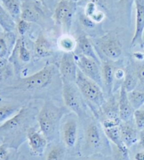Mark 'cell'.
Instances as JSON below:
<instances>
[{
	"label": "cell",
	"mask_w": 144,
	"mask_h": 160,
	"mask_svg": "<svg viewBox=\"0 0 144 160\" xmlns=\"http://www.w3.org/2000/svg\"><path fill=\"white\" fill-rule=\"evenodd\" d=\"M65 114V109L51 101H46L38 114L40 131L48 141L55 138L60 122Z\"/></svg>",
	"instance_id": "1"
},
{
	"label": "cell",
	"mask_w": 144,
	"mask_h": 160,
	"mask_svg": "<svg viewBox=\"0 0 144 160\" xmlns=\"http://www.w3.org/2000/svg\"><path fill=\"white\" fill-rule=\"evenodd\" d=\"M75 84L84 98L89 103L100 109L105 102L103 88L78 69Z\"/></svg>",
	"instance_id": "2"
},
{
	"label": "cell",
	"mask_w": 144,
	"mask_h": 160,
	"mask_svg": "<svg viewBox=\"0 0 144 160\" xmlns=\"http://www.w3.org/2000/svg\"><path fill=\"white\" fill-rule=\"evenodd\" d=\"M62 95L63 102L69 110L81 117L84 114V97L80 93L75 82H70L61 79Z\"/></svg>",
	"instance_id": "3"
},
{
	"label": "cell",
	"mask_w": 144,
	"mask_h": 160,
	"mask_svg": "<svg viewBox=\"0 0 144 160\" xmlns=\"http://www.w3.org/2000/svg\"><path fill=\"white\" fill-rule=\"evenodd\" d=\"M55 67L51 64L46 65L38 72L26 78H23L19 84V87L25 89H39L50 84L53 79Z\"/></svg>",
	"instance_id": "4"
},
{
	"label": "cell",
	"mask_w": 144,
	"mask_h": 160,
	"mask_svg": "<svg viewBox=\"0 0 144 160\" xmlns=\"http://www.w3.org/2000/svg\"><path fill=\"white\" fill-rule=\"evenodd\" d=\"M75 58L78 69L87 78H90L103 88L102 68L100 63L81 54L75 53Z\"/></svg>",
	"instance_id": "5"
},
{
	"label": "cell",
	"mask_w": 144,
	"mask_h": 160,
	"mask_svg": "<svg viewBox=\"0 0 144 160\" xmlns=\"http://www.w3.org/2000/svg\"><path fill=\"white\" fill-rule=\"evenodd\" d=\"M77 2L70 0H60L55 7L53 18L56 23L70 29L72 19L76 9Z\"/></svg>",
	"instance_id": "6"
},
{
	"label": "cell",
	"mask_w": 144,
	"mask_h": 160,
	"mask_svg": "<svg viewBox=\"0 0 144 160\" xmlns=\"http://www.w3.org/2000/svg\"><path fill=\"white\" fill-rule=\"evenodd\" d=\"M99 44L103 55L112 61H116L122 56V45L113 35L108 34L100 38Z\"/></svg>",
	"instance_id": "7"
},
{
	"label": "cell",
	"mask_w": 144,
	"mask_h": 160,
	"mask_svg": "<svg viewBox=\"0 0 144 160\" xmlns=\"http://www.w3.org/2000/svg\"><path fill=\"white\" fill-rule=\"evenodd\" d=\"M63 141L66 147L73 148L77 141L78 126L77 119L73 115L66 116L60 127Z\"/></svg>",
	"instance_id": "8"
},
{
	"label": "cell",
	"mask_w": 144,
	"mask_h": 160,
	"mask_svg": "<svg viewBox=\"0 0 144 160\" xmlns=\"http://www.w3.org/2000/svg\"><path fill=\"white\" fill-rule=\"evenodd\" d=\"M59 71L61 79L75 82L78 68L75 58L74 52L63 53L60 61Z\"/></svg>",
	"instance_id": "9"
},
{
	"label": "cell",
	"mask_w": 144,
	"mask_h": 160,
	"mask_svg": "<svg viewBox=\"0 0 144 160\" xmlns=\"http://www.w3.org/2000/svg\"><path fill=\"white\" fill-rule=\"evenodd\" d=\"M134 5L136 8V25L131 47H134L139 45L143 47L144 46V0H136Z\"/></svg>",
	"instance_id": "10"
},
{
	"label": "cell",
	"mask_w": 144,
	"mask_h": 160,
	"mask_svg": "<svg viewBox=\"0 0 144 160\" xmlns=\"http://www.w3.org/2000/svg\"><path fill=\"white\" fill-rule=\"evenodd\" d=\"M44 17V13L38 5V2L24 0L21 4V18L28 22L39 23Z\"/></svg>",
	"instance_id": "11"
},
{
	"label": "cell",
	"mask_w": 144,
	"mask_h": 160,
	"mask_svg": "<svg viewBox=\"0 0 144 160\" xmlns=\"http://www.w3.org/2000/svg\"><path fill=\"white\" fill-rule=\"evenodd\" d=\"M27 138L30 152L33 155H42L47 146L48 140L41 131H36L34 128H28Z\"/></svg>",
	"instance_id": "12"
},
{
	"label": "cell",
	"mask_w": 144,
	"mask_h": 160,
	"mask_svg": "<svg viewBox=\"0 0 144 160\" xmlns=\"http://www.w3.org/2000/svg\"><path fill=\"white\" fill-rule=\"evenodd\" d=\"M118 105H119L120 118L124 122H130L134 118V109L132 107L128 98L127 91L122 86L120 90L118 97Z\"/></svg>",
	"instance_id": "13"
},
{
	"label": "cell",
	"mask_w": 144,
	"mask_h": 160,
	"mask_svg": "<svg viewBox=\"0 0 144 160\" xmlns=\"http://www.w3.org/2000/svg\"><path fill=\"white\" fill-rule=\"evenodd\" d=\"M27 115L28 110L25 108H21L15 115L0 125V134H7L18 130L24 124Z\"/></svg>",
	"instance_id": "14"
},
{
	"label": "cell",
	"mask_w": 144,
	"mask_h": 160,
	"mask_svg": "<svg viewBox=\"0 0 144 160\" xmlns=\"http://www.w3.org/2000/svg\"><path fill=\"white\" fill-rule=\"evenodd\" d=\"M85 143L88 149L96 150L101 147L102 138L99 128L94 122L89 124L85 131Z\"/></svg>",
	"instance_id": "15"
},
{
	"label": "cell",
	"mask_w": 144,
	"mask_h": 160,
	"mask_svg": "<svg viewBox=\"0 0 144 160\" xmlns=\"http://www.w3.org/2000/svg\"><path fill=\"white\" fill-rule=\"evenodd\" d=\"M75 50L77 51L74 53L81 54V55L89 57L100 63L99 58L95 51L93 44H91L90 39L86 35H82L79 37L78 39L77 40V47Z\"/></svg>",
	"instance_id": "16"
},
{
	"label": "cell",
	"mask_w": 144,
	"mask_h": 160,
	"mask_svg": "<svg viewBox=\"0 0 144 160\" xmlns=\"http://www.w3.org/2000/svg\"><path fill=\"white\" fill-rule=\"evenodd\" d=\"M53 53L52 47L51 43L47 38L40 32L34 42V55L37 58H44L51 56Z\"/></svg>",
	"instance_id": "17"
},
{
	"label": "cell",
	"mask_w": 144,
	"mask_h": 160,
	"mask_svg": "<svg viewBox=\"0 0 144 160\" xmlns=\"http://www.w3.org/2000/svg\"><path fill=\"white\" fill-rule=\"evenodd\" d=\"M121 136L124 143L129 148L133 146L139 139L137 128L131 125L129 122H122L120 124Z\"/></svg>",
	"instance_id": "18"
},
{
	"label": "cell",
	"mask_w": 144,
	"mask_h": 160,
	"mask_svg": "<svg viewBox=\"0 0 144 160\" xmlns=\"http://www.w3.org/2000/svg\"><path fill=\"white\" fill-rule=\"evenodd\" d=\"M100 110L102 111L104 119L115 122H122L120 118L118 101H115L114 98H111L109 101H105L103 106L100 108Z\"/></svg>",
	"instance_id": "19"
},
{
	"label": "cell",
	"mask_w": 144,
	"mask_h": 160,
	"mask_svg": "<svg viewBox=\"0 0 144 160\" xmlns=\"http://www.w3.org/2000/svg\"><path fill=\"white\" fill-rule=\"evenodd\" d=\"M101 68L103 88H105L108 95H111L115 80V68L113 65L109 62H105L101 66Z\"/></svg>",
	"instance_id": "20"
},
{
	"label": "cell",
	"mask_w": 144,
	"mask_h": 160,
	"mask_svg": "<svg viewBox=\"0 0 144 160\" xmlns=\"http://www.w3.org/2000/svg\"><path fill=\"white\" fill-rule=\"evenodd\" d=\"M85 15L90 18L94 23H99L105 18V14L99 9L97 3L89 2L85 5Z\"/></svg>",
	"instance_id": "21"
},
{
	"label": "cell",
	"mask_w": 144,
	"mask_h": 160,
	"mask_svg": "<svg viewBox=\"0 0 144 160\" xmlns=\"http://www.w3.org/2000/svg\"><path fill=\"white\" fill-rule=\"evenodd\" d=\"M0 27L6 32H12L16 30V22L10 13L0 3Z\"/></svg>",
	"instance_id": "22"
},
{
	"label": "cell",
	"mask_w": 144,
	"mask_h": 160,
	"mask_svg": "<svg viewBox=\"0 0 144 160\" xmlns=\"http://www.w3.org/2000/svg\"><path fill=\"white\" fill-rule=\"evenodd\" d=\"M58 47L64 53L74 52L77 47V40L69 35H63L58 39Z\"/></svg>",
	"instance_id": "23"
},
{
	"label": "cell",
	"mask_w": 144,
	"mask_h": 160,
	"mask_svg": "<svg viewBox=\"0 0 144 160\" xmlns=\"http://www.w3.org/2000/svg\"><path fill=\"white\" fill-rule=\"evenodd\" d=\"M15 55L18 56L20 61L23 62H28L30 61V52L27 48L24 40L23 39H18L16 42L12 56Z\"/></svg>",
	"instance_id": "24"
},
{
	"label": "cell",
	"mask_w": 144,
	"mask_h": 160,
	"mask_svg": "<svg viewBox=\"0 0 144 160\" xmlns=\"http://www.w3.org/2000/svg\"><path fill=\"white\" fill-rule=\"evenodd\" d=\"M1 4L10 15L15 19H20L21 13V4L18 0H0Z\"/></svg>",
	"instance_id": "25"
},
{
	"label": "cell",
	"mask_w": 144,
	"mask_h": 160,
	"mask_svg": "<svg viewBox=\"0 0 144 160\" xmlns=\"http://www.w3.org/2000/svg\"><path fill=\"white\" fill-rule=\"evenodd\" d=\"M18 105H5L0 106V125L12 118L21 110Z\"/></svg>",
	"instance_id": "26"
},
{
	"label": "cell",
	"mask_w": 144,
	"mask_h": 160,
	"mask_svg": "<svg viewBox=\"0 0 144 160\" xmlns=\"http://www.w3.org/2000/svg\"><path fill=\"white\" fill-rule=\"evenodd\" d=\"M127 96L134 110L141 108L144 105V91L135 89L127 92Z\"/></svg>",
	"instance_id": "27"
},
{
	"label": "cell",
	"mask_w": 144,
	"mask_h": 160,
	"mask_svg": "<svg viewBox=\"0 0 144 160\" xmlns=\"http://www.w3.org/2000/svg\"><path fill=\"white\" fill-rule=\"evenodd\" d=\"M122 86H123L127 92L136 89L139 86V79H138L136 72L130 70L126 72Z\"/></svg>",
	"instance_id": "28"
},
{
	"label": "cell",
	"mask_w": 144,
	"mask_h": 160,
	"mask_svg": "<svg viewBox=\"0 0 144 160\" xmlns=\"http://www.w3.org/2000/svg\"><path fill=\"white\" fill-rule=\"evenodd\" d=\"M115 147L114 160H130L129 148L124 142Z\"/></svg>",
	"instance_id": "29"
},
{
	"label": "cell",
	"mask_w": 144,
	"mask_h": 160,
	"mask_svg": "<svg viewBox=\"0 0 144 160\" xmlns=\"http://www.w3.org/2000/svg\"><path fill=\"white\" fill-rule=\"evenodd\" d=\"M65 155V150L62 147L56 145L49 151L47 157V160H64Z\"/></svg>",
	"instance_id": "30"
},
{
	"label": "cell",
	"mask_w": 144,
	"mask_h": 160,
	"mask_svg": "<svg viewBox=\"0 0 144 160\" xmlns=\"http://www.w3.org/2000/svg\"><path fill=\"white\" fill-rule=\"evenodd\" d=\"M135 126L138 129L142 131L144 129V109L139 108L135 110L134 112V118Z\"/></svg>",
	"instance_id": "31"
},
{
	"label": "cell",
	"mask_w": 144,
	"mask_h": 160,
	"mask_svg": "<svg viewBox=\"0 0 144 160\" xmlns=\"http://www.w3.org/2000/svg\"><path fill=\"white\" fill-rule=\"evenodd\" d=\"M30 22L25 21L21 18L18 20V21L16 22V28L20 35L23 36L28 32L29 28H30Z\"/></svg>",
	"instance_id": "32"
},
{
	"label": "cell",
	"mask_w": 144,
	"mask_h": 160,
	"mask_svg": "<svg viewBox=\"0 0 144 160\" xmlns=\"http://www.w3.org/2000/svg\"><path fill=\"white\" fill-rule=\"evenodd\" d=\"M136 0H119L118 4H119L122 8H125L126 13H131L132 6L135 3Z\"/></svg>",
	"instance_id": "33"
},
{
	"label": "cell",
	"mask_w": 144,
	"mask_h": 160,
	"mask_svg": "<svg viewBox=\"0 0 144 160\" xmlns=\"http://www.w3.org/2000/svg\"><path fill=\"white\" fill-rule=\"evenodd\" d=\"M8 46L4 38H0V58H6L8 54Z\"/></svg>",
	"instance_id": "34"
},
{
	"label": "cell",
	"mask_w": 144,
	"mask_h": 160,
	"mask_svg": "<svg viewBox=\"0 0 144 160\" xmlns=\"http://www.w3.org/2000/svg\"><path fill=\"white\" fill-rule=\"evenodd\" d=\"M10 154L8 146L6 144L0 145V160H8Z\"/></svg>",
	"instance_id": "35"
},
{
	"label": "cell",
	"mask_w": 144,
	"mask_h": 160,
	"mask_svg": "<svg viewBox=\"0 0 144 160\" xmlns=\"http://www.w3.org/2000/svg\"><path fill=\"white\" fill-rule=\"evenodd\" d=\"M135 72H136L138 79H139V85H141L144 87V64L140 65L136 68V70Z\"/></svg>",
	"instance_id": "36"
},
{
	"label": "cell",
	"mask_w": 144,
	"mask_h": 160,
	"mask_svg": "<svg viewBox=\"0 0 144 160\" xmlns=\"http://www.w3.org/2000/svg\"><path fill=\"white\" fill-rule=\"evenodd\" d=\"M80 21H81L83 25H85V26L87 28H92L94 24H96L90 18H89L87 16H86L85 14L84 15H82L81 17H80Z\"/></svg>",
	"instance_id": "37"
},
{
	"label": "cell",
	"mask_w": 144,
	"mask_h": 160,
	"mask_svg": "<svg viewBox=\"0 0 144 160\" xmlns=\"http://www.w3.org/2000/svg\"><path fill=\"white\" fill-rule=\"evenodd\" d=\"M46 8H51L55 5V0H37Z\"/></svg>",
	"instance_id": "38"
},
{
	"label": "cell",
	"mask_w": 144,
	"mask_h": 160,
	"mask_svg": "<svg viewBox=\"0 0 144 160\" xmlns=\"http://www.w3.org/2000/svg\"><path fill=\"white\" fill-rule=\"evenodd\" d=\"M139 144L144 149V129L141 131L139 133Z\"/></svg>",
	"instance_id": "39"
},
{
	"label": "cell",
	"mask_w": 144,
	"mask_h": 160,
	"mask_svg": "<svg viewBox=\"0 0 144 160\" xmlns=\"http://www.w3.org/2000/svg\"><path fill=\"white\" fill-rule=\"evenodd\" d=\"M134 160H144V150L137 152L135 155Z\"/></svg>",
	"instance_id": "40"
},
{
	"label": "cell",
	"mask_w": 144,
	"mask_h": 160,
	"mask_svg": "<svg viewBox=\"0 0 144 160\" xmlns=\"http://www.w3.org/2000/svg\"><path fill=\"white\" fill-rule=\"evenodd\" d=\"M70 1H73V2H77V1H79V0H70Z\"/></svg>",
	"instance_id": "41"
},
{
	"label": "cell",
	"mask_w": 144,
	"mask_h": 160,
	"mask_svg": "<svg viewBox=\"0 0 144 160\" xmlns=\"http://www.w3.org/2000/svg\"><path fill=\"white\" fill-rule=\"evenodd\" d=\"M33 1H35V2H38V1H37V0H33Z\"/></svg>",
	"instance_id": "42"
},
{
	"label": "cell",
	"mask_w": 144,
	"mask_h": 160,
	"mask_svg": "<svg viewBox=\"0 0 144 160\" xmlns=\"http://www.w3.org/2000/svg\"><path fill=\"white\" fill-rule=\"evenodd\" d=\"M141 108H143V109H144V105H143V106Z\"/></svg>",
	"instance_id": "43"
}]
</instances>
